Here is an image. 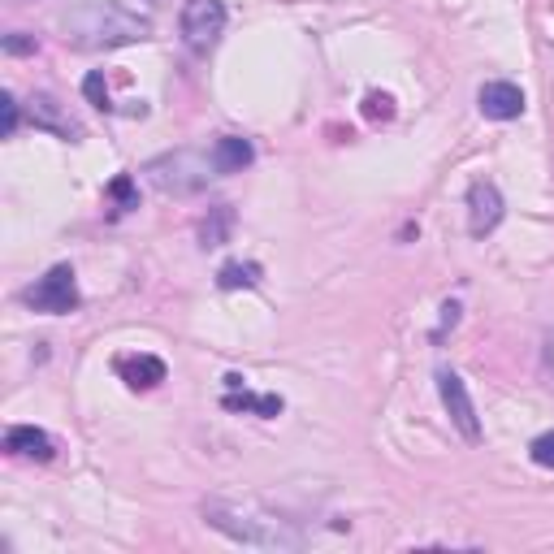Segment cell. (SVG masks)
Here are the masks:
<instances>
[{"label": "cell", "instance_id": "obj_14", "mask_svg": "<svg viewBox=\"0 0 554 554\" xmlns=\"http://www.w3.org/2000/svg\"><path fill=\"white\" fill-rule=\"evenodd\" d=\"M230 226H234V208H230V204L208 208V217L200 221V247H221V243H230Z\"/></svg>", "mask_w": 554, "mask_h": 554}, {"label": "cell", "instance_id": "obj_18", "mask_svg": "<svg viewBox=\"0 0 554 554\" xmlns=\"http://www.w3.org/2000/svg\"><path fill=\"white\" fill-rule=\"evenodd\" d=\"M364 117H368V122H390V117H394V96H390V91H368V96H364Z\"/></svg>", "mask_w": 554, "mask_h": 554}, {"label": "cell", "instance_id": "obj_23", "mask_svg": "<svg viewBox=\"0 0 554 554\" xmlns=\"http://www.w3.org/2000/svg\"><path fill=\"white\" fill-rule=\"evenodd\" d=\"M542 364H546V373L554 377V329H550L546 342H542Z\"/></svg>", "mask_w": 554, "mask_h": 554}, {"label": "cell", "instance_id": "obj_1", "mask_svg": "<svg viewBox=\"0 0 554 554\" xmlns=\"http://www.w3.org/2000/svg\"><path fill=\"white\" fill-rule=\"evenodd\" d=\"M200 516L208 529H217L221 537L239 546H260V550H299L308 537L295 520H282L277 511L260 503H239V498H204Z\"/></svg>", "mask_w": 554, "mask_h": 554}, {"label": "cell", "instance_id": "obj_9", "mask_svg": "<svg viewBox=\"0 0 554 554\" xmlns=\"http://www.w3.org/2000/svg\"><path fill=\"white\" fill-rule=\"evenodd\" d=\"M26 117L35 122V130H52L57 139H70L74 143L78 135H83V126H78L74 117L57 104V96H48V91H35L31 104H26Z\"/></svg>", "mask_w": 554, "mask_h": 554}, {"label": "cell", "instance_id": "obj_21", "mask_svg": "<svg viewBox=\"0 0 554 554\" xmlns=\"http://www.w3.org/2000/svg\"><path fill=\"white\" fill-rule=\"evenodd\" d=\"M0 113H5V126H0V130H5V139H9V135H18V122H22V104L13 100V91H5V96H0Z\"/></svg>", "mask_w": 554, "mask_h": 554}, {"label": "cell", "instance_id": "obj_11", "mask_svg": "<svg viewBox=\"0 0 554 554\" xmlns=\"http://www.w3.org/2000/svg\"><path fill=\"white\" fill-rule=\"evenodd\" d=\"M5 451L13 459H35V464H48V459L57 455V442H52L44 429H35V425H13L5 433Z\"/></svg>", "mask_w": 554, "mask_h": 554}, {"label": "cell", "instance_id": "obj_22", "mask_svg": "<svg viewBox=\"0 0 554 554\" xmlns=\"http://www.w3.org/2000/svg\"><path fill=\"white\" fill-rule=\"evenodd\" d=\"M459 312H464V308H459L455 299H446V303H442V325L433 329V342H442V338H446V329H455V325H459Z\"/></svg>", "mask_w": 554, "mask_h": 554}, {"label": "cell", "instance_id": "obj_16", "mask_svg": "<svg viewBox=\"0 0 554 554\" xmlns=\"http://www.w3.org/2000/svg\"><path fill=\"white\" fill-rule=\"evenodd\" d=\"M104 200L113 204V213H130V208H139V187L130 174H117L109 187H104Z\"/></svg>", "mask_w": 554, "mask_h": 554}, {"label": "cell", "instance_id": "obj_13", "mask_svg": "<svg viewBox=\"0 0 554 554\" xmlns=\"http://www.w3.org/2000/svg\"><path fill=\"white\" fill-rule=\"evenodd\" d=\"M221 407L226 412H247V416H282V394H252L247 386H239V390H226L221 394Z\"/></svg>", "mask_w": 554, "mask_h": 554}, {"label": "cell", "instance_id": "obj_8", "mask_svg": "<svg viewBox=\"0 0 554 554\" xmlns=\"http://www.w3.org/2000/svg\"><path fill=\"white\" fill-rule=\"evenodd\" d=\"M477 104H481V113L490 117V122H516L529 100H524V91L516 83H507V78H494V83H485L477 91Z\"/></svg>", "mask_w": 554, "mask_h": 554}, {"label": "cell", "instance_id": "obj_20", "mask_svg": "<svg viewBox=\"0 0 554 554\" xmlns=\"http://www.w3.org/2000/svg\"><path fill=\"white\" fill-rule=\"evenodd\" d=\"M5 52L9 57H31V52H39V39L26 31H13V35H5Z\"/></svg>", "mask_w": 554, "mask_h": 554}, {"label": "cell", "instance_id": "obj_7", "mask_svg": "<svg viewBox=\"0 0 554 554\" xmlns=\"http://www.w3.org/2000/svg\"><path fill=\"white\" fill-rule=\"evenodd\" d=\"M507 204H503V191L494 187V182H472L468 187V234L472 239H485V234L498 230V221H503Z\"/></svg>", "mask_w": 554, "mask_h": 554}, {"label": "cell", "instance_id": "obj_5", "mask_svg": "<svg viewBox=\"0 0 554 554\" xmlns=\"http://www.w3.org/2000/svg\"><path fill=\"white\" fill-rule=\"evenodd\" d=\"M178 31L191 52H208L226 31V5L221 0H187L178 13Z\"/></svg>", "mask_w": 554, "mask_h": 554}, {"label": "cell", "instance_id": "obj_10", "mask_svg": "<svg viewBox=\"0 0 554 554\" xmlns=\"http://www.w3.org/2000/svg\"><path fill=\"white\" fill-rule=\"evenodd\" d=\"M117 377L126 381L130 390H156L161 381L169 377V368L161 355H148V351H139V355H117Z\"/></svg>", "mask_w": 554, "mask_h": 554}, {"label": "cell", "instance_id": "obj_19", "mask_svg": "<svg viewBox=\"0 0 554 554\" xmlns=\"http://www.w3.org/2000/svg\"><path fill=\"white\" fill-rule=\"evenodd\" d=\"M529 455L537 468H554V429L550 433H537V438L529 442Z\"/></svg>", "mask_w": 554, "mask_h": 554}, {"label": "cell", "instance_id": "obj_6", "mask_svg": "<svg viewBox=\"0 0 554 554\" xmlns=\"http://www.w3.org/2000/svg\"><path fill=\"white\" fill-rule=\"evenodd\" d=\"M438 394H442V407H446V416H451V425L459 429V438L481 442V420H477V407H472V394L464 386V377L451 373V368H442V373H438Z\"/></svg>", "mask_w": 554, "mask_h": 554}, {"label": "cell", "instance_id": "obj_12", "mask_svg": "<svg viewBox=\"0 0 554 554\" xmlns=\"http://www.w3.org/2000/svg\"><path fill=\"white\" fill-rule=\"evenodd\" d=\"M256 161V148H252V139H243V135H221L213 143V165H217V174L221 178H230V174H243L247 165Z\"/></svg>", "mask_w": 554, "mask_h": 554}, {"label": "cell", "instance_id": "obj_15", "mask_svg": "<svg viewBox=\"0 0 554 554\" xmlns=\"http://www.w3.org/2000/svg\"><path fill=\"white\" fill-rule=\"evenodd\" d=\"M217 286L221 290H252V286H260V265L256 260H230V265H221Z\"/></svg>", "mask_w": 554, "mask_h": 554}, {"label": "cell", "instance_id": "obj_4", "mask_svg": "<svg viewBox=\"0 0 554 554\" xmlns=\"http://www.w3.org/2000/svg\"><path fill=\"white\" fill-rule=\"evenodd\" d=\"M22 299H26V308H35V312L65 316V312L78 308V299H83V295H78V282H74L70 265H52L35 286L22 290Z\"/></svg>", "mask_w": 554, "mask_h": 554}, {"label": "cell", "instance_id": "obj_2", "mask_svg": "<svg viewBox=\"0 0 554 554\" xmlns=\"http://www.w3.org/2000/svg\"><path fill=\"white\" fill-rule=\"evenodd\" d=\"M61 35L74 48H126L152 35V18L126 9L122 0H83L61 13Z\"/></svg>", "mask_w": 554, "mask_h": 554}, {"label": "cell", "instance_id": "obj_17", "mask_svg": "<svg viewBox=\"0 0 554 554\" xmlns=\"http://www.w3.org/2000/svg\"><path fill=\"white\" fill-rule=\"evenodd\" d=\"M83 96L96 104L100 113H113V100H109V83H104V74L100 70H91L87 78H83Z\"/></svg>", "mask_w": 554, "mask_h": 554}, {"label": "cell", "instance_id": "obj_3", "mask_svg": "<svg viewBox=\"0 0 554 554\" xmlns=\"http://www.w3.org/2000/svg\"><path fill=\"white\" fill-rule=\"evenodd\" d=\"M148 182L161 195H200L208 187V178L217 174V165H213V156H204V152H195V148H178V152H165V156H156V161H148Z\"/></svg>", "mask_w": 554, "mask_h": 554}]
</instances>
